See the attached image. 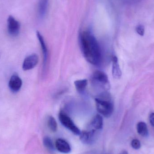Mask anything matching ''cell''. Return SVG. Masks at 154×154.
<instances>
[{"mask_svg":"<svg viewBox=\"0 0 154 154\" xmlns=\"http://www.w3.org/2000/svg\"><path fill=\"white\" fill-rule=\"evenodd\" d=\"M80 43L86 60L94 66L100 64L102 60L101 50L97 41L90 32H83L80 35Z\"/></svg>","mask_w":154,"mask_h":154,"instance_id":"6da1fadb","label":"cell"},{"mask_svg":"<svg viewBox=\"0 0 154 154\" xmlns=\"http://www.w3.org/2000/svg\"><path fill=\"white\" fill-rule=\"evenodd\" d=\"M98 112L105 117L109 118L114 111V105L109 99L100 97L95 99Z\"/></svg>","mask_w":154,"mask_h":154,"instance_id":"7a4b0ae2","label":"cell"},{"mask_svg":"<svg viewBox=\"0 0 154 154\" xmlns=\"http://www.w3.org/2000/svg\"><path fill=\"white\" fill-rule=\"evenodd\" d=\"M59 119L61 124L66 128L70 130L76 135H79L80 130L75 125L71 119L63 111H60L59 115Z\"/></svg>","mask_w":154,"mask_h":154,"instance_id":"3957f363","label":"cell"},{"mask_svg":"<svg viewBox=\"0 0 154 154\" xmlns=\"http://www.w3.org/2000/svg\"><path fill=\"white\" fill-rule=\"evenodd\" d=\"M7 28L9 34L12 37H16L20 33V25L14 17L10 15L7 20Z\"/></svg>","mask_w":154,"mask_h":154,"instance_id":"277c9868","label":"cell"},{"mask_svg":"<svg viewBox=\"0 0 154 154\" xmlns=\"http://www.w3.org/2000/svg\"><path fill=\"white\" fill-rule=\"evenodd\" d=\"M38 56L36 54H32L24 59L23 63L22 68L23 70H29L34 68L38 63Z\"/></svg>","mask_w":154,"mask_h":154,"instance_id":"5b68a950","label":"cell"},{"mask_svg":"<svg viewBox=\"0 0 154 154\" xmlns=\"http://www.w3.org/2000/svg\"><path fill=\"white\" fill-rule=\"evenodd\" d=\"M22 80L17 74H14L10 78L9 87L14 92H18L22 86Z\"/></svg>","mask_w":154,"mask_h":154,"instance_id":"8992f818","label":"cell"},{"mask_svg":"<svg viewBox=\"0 0 154 154\" xmlns=\"http://www.w3.org/2000/svg\"><path fill=\"white\" fill-rule=\"evenodd\" d=\"M96 130L92 129L89 131H83L80 134V139L83 143L91 144L95 140Z\"/></svg>","mask_w":154,"mask_h":154,"instance_id":"52a82bcc","label":"cell"},{"mask_svg":"<svg viewBox=\"0 0 154 154\" xmlns=\"http://www.w3.org/2000/svg\"><path fill=\"white\" fill-rule=\"evenodd\" d=\"M92 79L96 83L105 85L109 84V79L107 75L100 70H96L92 75Z\"/></svg>","mask_w":154,"mask_h":154,"instance_id":"ba28073f","label":"cell"},{"mask_svg":"<svg viewBox=\"0 0 154 154\" xmlns=\"http://www.w3.org/2000/svg\"><path fill=\"white\" fill-rule=\"evenodd\" d=\"M56 147L59 152L62 153H69L71 151V147L69 143L61 138L58 139L56 141Z\"/></svg>","mask_w":154,"mask_h":154,"instance_id":"9c48e42d","label":"cell"},{"mask_svg":"<svg viewBox=\"0 0 154 154\" xmlns=\"http://www.w3.org/2000/svg\"><path fill=\"white\" fill-rule=\"evenodd\" d=\"M112 75L115 79H119L122 75V72L119 64L118 59L116 56L112 58Z\"/></svg>","mask_w":154,"mask_h":154,"instance_id":"30bf717a","label":"cell"},{"mask_svg":"<svg viewBox=\"0 0 154 154\" xmlns=\"http://www.w3.org/2000/svg\"><path fill=\"white\" fill-rule=\"evenodd\" d=\"M91 126L94 130H100L102 129L103 125V120L102 116L100 114H97L93 118L91 122Z\"/></svg>","mask_w":154,"mask_h":154,"instance_id":"8fae6325","label":"cell"},{"mask_svg":"<svg viewBox=\"0 0 154 154\" xmlns=\"http://www.w3.org/2000/svg\"><path fill=\"white\" fill-rule=\"evenodd\" d=\"M49 0H40L39 2L38 13L40 18L44 17L48 9Z\"/></svg>","mask_w":154,"mask_h":154,"instance_id":"7c38bea8","label":"cell"},{"mask_svg":"<svg viewBox=\"0 0 154 154\" xmlns=\"http://www.w3.org/2000/svg\"><path fill=\"white\" fill-rule=\"evenodd\" d=\"M37 36L40 44L42 50V53L43 55V58H44V63H46L47 61V57H48V49H47V46L44 41V38L42 37V34L40 33L39 32H37Z\"/></svg>","mask_w":154,"mask_h":154,"instance_id":"4fadbf2b","label":"cell"},{"mask_svg":"<svg viewBox=\"0 0 154 154\" xmlns=\"http://www.w3.org/2000/svg\"><path fill=\"white\" fill-rule=\"evenodd\" d=\"M137 129L138 134L144 137L148 136L149 134L148 128L146 124L144 122H139L137 126Z\"/></svg>","mask_w":154,"mask_h":154,"instance_id":"5bb4252c","label":"cell"},{"mask_svg":"<svg viewBox=\"0 0 154 154\" xmlns=\"http://www.w3.org/2000/svg\"><path fill=\"white\" fill-rule=\"evenodd\" d=\"M75 85L78 91L82 92L88 85V80L87 79L78 80L75 82Z\"/></svg>","mask_w":154,"mask_h":154,"instance_id":"9a60e30c","label":"cell"},{"mask_svg":"<svg viewBox=\"0 0 154 154\" xmlns=\"http://www.w3.org/2000/svg\"><path fill=\"white\" fill-rule=\"evenodd\" d=\"M43 142L44 146L50 152L52 153L55 151V147L52 140L50 137H45L43 139Z\"/></svg>","mask_w":154,"mask_h":154,"instance_id":"2e32d148","label":"cell"},{"mask_svg":"<svg viewBox=\"0 0 154 154\" xmlns=\"http://www.w3.org/2000/svg\"><path fill=\"white\" fill-rule=\"evenodd\" d=\"M48 125L51 131L55 132L57 129V124L55 118L52 116H49L48 119Z\"/></svg>","mask_w":154,"mask_h":154,"instance_id":"e0dca14e","label":"cell"},{"mask_svg":"<svg viewBox=\"0 0 154 154\" xmlns=\"http://www.w3.org/2000/svg\"><path fill=\"white\" fill-rule=\"evenodd\" d=\"M132 147L136 150H138L141 147V143L137 139H134L131 142Z\"/></svg>","mask_w":154,"mask_h":154,"instance_id":"ac0fdd59","label":"cell"},{"mask_svg":"<svg viewBox=\"0 0 154 154\" xmlns=\"http://www.w3.org/2000/svg\"><path fill=\"white\" fill-rule=\"evenodd\" d=\"M136 30L137 32L139 35H141V36H143L144 34L145 29L143 25H138L136 27Z\"/></svg>","mask_w":154,"mask_h":154,"instance_id":"d6986e66","label":"cell"},{"mask_svg":"<svg viewBox=\"0 0 154 154\" xmlns=\"http://www.w3.org/2000/svg\"><path fill=\"white\" fill-rule=\"evenodd\" d=\"M149 120L151 125L154 127V113H152L149 117Z\"/></svg>","mask_w":154,"mask_h":154,"instance_id":"ffe728a7","label":"cell"},{"mask_svg":"<svg viewBox=\"0 0 154 154\" xmlns=\"http://www.w3.org/2000/svg\"><path fill=\"white\" fill-rule=\"evenodd\" d=\"M128 2H131L132 3L134 2H139L140 0H128Z\"/></svg>","mask_w":154,"mask_h":154,"instance_id":"44dd1931","label":"cell"},{"mask_svg":"<svg viewBox=\"0 0 154 154\" xmlns=\"http://www.w3.org/2000/svg\"><path fill=\"white\" fill-rule=\"evenodd\" d=\"M119 154H128L127 151L124 150V151H122Z\"/></svg>","mask_w":154,"mask_h":154,"instance_id":"7402d4cb","label":"cell"}]
</instances>
